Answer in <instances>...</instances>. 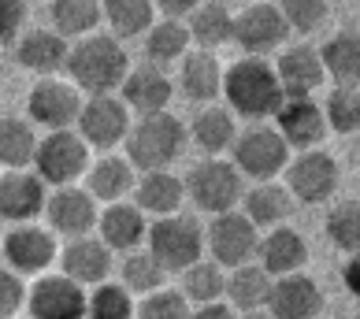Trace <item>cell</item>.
Returning <instances> with one entry per match:
<instances>
[{"instance_id":"4fadbf2b","label":"cell","mask_w":360,"mask_h":319,"mask_svg":"<svg viewBox=\"0 0 360 319\" xmlns=\"http://www.w3.org/2000/svg\"><path fill=\"white\" fill-rule=\"evenodd\" d=\"M30 119L41 123L49 134L52 130H71L78 123V112H82V93H78L71 82H60V78H41L30 89Z\"/></svg>"},{"instance_id":"8992f818","label":"cell","mask_w":360,"mask_h":319,"mask_svg":"<svg viewBox=\"0 0 360 319\" xmlns=\"http://www.w3.org/2000/svg\"><path fill=\"white\" fill-rule=\"evenodd\" d=\"M89 171V145L75 134V130H52L37 141L34 149V175L63 190L75 185Z\"/></svg>"},{"instance_id":"e575fe53","label":"cell","mask_w":360,"mask_h":319,"mask_svg":"<svg viewBox=\"0 0 360 319\" xmlns=\"http://www.w3.org/2000/svg\"><path fill=\"white\" fill-rule=\"evenodd\" d=\"M49 15L56 22V34L68 41V37H89L93 26L104 19V11L93 0H56L49 8Z\"/></svg>"},{"instance_id":"7c38bea8","label":"cell","mask_w":360,"mask_h":319,"mask_svg":"<svg viewBox=\"0 0 360 319\" xmlns=\"http://www.w3.org/2000/svg\"><path fill=\"white\" fill-rule=\"evenodd\" d=\"M30 319H86V289L68 275H41L26 289Z\"/></svg>"},{"instance_id":"9a60e30c","label":"cell","mask_w":360,"mask_h":319,"mask_svg":"<svg viewBox=\"0 0 360 319\" xmlns=\"http://www.w3.org/2000/svg\"><path fill=\"white\" fill-rule=\"evenodd\" d=\"M264 312L271 319H316L323 312V289L304 271L271 278V294H268Z\"/></svg>"},{"instance_id":"c3c4849f","label":"cell","mask_w":360,"mask_h":319,"mask_svg":"<svg viewBox=\"0 0 360 319\" xmlns=\"http://www.w3.org/2000/svg\"><path fill=\"white\" fill-rule=\"evenodd\" d=\"M356 271H360V263H356V256H353V260L342 268V282H345V289H353V294H356Z\"/></svg>"},{"instance_id":"836d02e7","label":"cell","mask_w":360,"mask_h":319,"mask_svg":"<svg viewBox=\"0 0 360 319\" xmlns=\"http://www.w3.org/2000/svg\"><path fill=\"white\" fill-rule=\"evenodd\" d=\"M34 126L22 123V119H0V164L8 171H26L34 164Z\"/></svg>"},{"instance_id":"ab89813d","label":"cell","mask_w":360,"mask_h":319,"mask_svg":"<svg viewBox=\"0 0 360 319\" xmlns=\"http://www.w3.org/2000/svg\"><path fill=\"white\" fill-rule=\"evenodd\" d=\"M86 319H134V297L119 282H101L86 294Z\"/></svg>"},{"instance_id":"f546056e","label":"cell","mask_w":360,"mask_h":319,"mask_svg":"<svg viewBox=\"0 0 360 319\" xmlns=\"http://www.w3.org/2000/svg\"><path fill=\"white\" fill-rule=\"evenodd\" d=\"M186 138H190L201 152L219 156L234 145L238 130H234V115L226 108H201L193 115V123L186 126Z\"/></svg>"},{"instance_id":"3957f363","label":"cell","mask_w":360,"mask_h":319,"mask_svg":"<svg viewBox=\"0 0 360 319\" xmlns=\"http://www.w3.org/2000/svg\"><path fill=\"white\" fill-rule=\"evenodd\" d=\"M186 123L175 119L171 112L160 115H141L138 123H130L127 134V160L130 167L149 175V171H171L175 160L186 149Z\"/></svg>"},{"instance_id":"9c48e42d","label":"cell","mask_w":360,"mask_h":319,"mask_svg":"<svg viewBox=\"0 0 360 319\" xmlns=\"http://www.w3.org/2000/svg\"><path fill=\"white\" fill-rule=\"evenodd\" d=\"M205 245L212 252V263H219L223 271L252 263L260 245V230L242 216V211H223V216H212L208 230H205Z\"/></svg>"},{"instance_id":"44dd1931","label":"cell","mask_w":360,"mask_h":319,"mask_svg":"<svg viewBox=\"0 0 360 319\" xmlns=\"http://www.w3.org/2000/svg\"><path fill=\"white\" fill-rule=\"evenodd\" d=\"M257 256H260V271L268 278L297 275V271H304V263H309V242H304V234L293 230V227H275L260 237Z\"/></svg>"},{"instance_id":"52a82bcc","label":"cell","mask_w":360,"mask_h":319,"mask_svg":"<svg viewBox=\"0 0 360 319\" xmlns=\"http://www.w3.org/2000/svg\"><path fill=\"white\" fill-rule=\"evenodd\" d=\"M231 164L242 178L252 182H271L275 175H283L290 164V149L286 141L278 138L275 126H249L234 138L231 145Z\"/></svg>"},{"instance_id":"7bdbcfd3","label":"cell","mask_w":360,"mask_h":319,"mask_svg":"<svg viewBox=\"0 0 360 319\" xmlns=\"http://www.w3.org/2000/svg\"><path fill=\"white\" fill-rule=\"evenodd\" d=\"M190 312L193 304L175 289H156V294L141 297V304H134V319H190Z\"/></svg>"},{"instance_id":"1f68e13d","label":"cell","mask_w":360,"mask_h":319,"mask_svg":"<svg viewBox=\"0 0 360 319\" xmlns=\"http://www.w3.org/2000/svg\"><path fill=\"white\" fill-rule=\"evenodd\" d=\"M319 52V67L323 74L335 78V86H356V74H360V41L353 30H338Z\"/></svg>"},{"instance_id":"e0dca14e","label":"cell","mask_w":360,"mask_h":319,"mask_svg":"<svg viewBox=\"0 0 360 319\" xmlns=\"http://www.w3.org/2000/svg\"><path fill=\"white\" fill-rule=\"evenodd\" d=\"M4 260L11 263V271L22 275H41L52 268L56 260V242H52V230L34 227V223H19L11 227L4 237Z\"/></svg>"},{"instance_id":"6da1fadb","label":"cell","mask_w":360,"mask_h":319,"mask_svg":"<svg viewBox=\"0 0 360 319\" xmlns=\"http://www.w3.org/2000/svg\"><path fill=\"white\" fill-rule=\"evenodd\" d=\"M71 71V86L89 97H112L123 86V78L130 71L127 48L115 41L112 34H89L82 41H75L68 48V63Z\"/></svg>"},{"instance_id":"60d3db41","label":"cell","mask_w":360,"mask_h":319,"mask_svg":"<svg viewBox=\"0 0 360 319\" xmlns=\"http://www.w3.org/2000/svg\"><path fill=\"white\" fill-rule=\"evenodd\" d=\"M327 237L342 252L356 256V245H360V204L356 201H342L327 211Z\"/></svg>"},{"instance_id":"d6986e66","label":"cell","mask_w":360,"mask_h":319,"mask_svg":"<svg viewBox=\"0 0 360 319\" xmlns=\"http://www.w3.org/2000/svg\"><path fill=\"white\" fill-rule=\"evenodd\" d=\"M45 182L34 171H4L0 175V219L19 223H34L45 211Z\"/></svg>"},{"instance_id":"7402d4cb","label":"cell","mask_w":360,"mask_h":319,"mask_svg":"<svg viewBox=\"0 0 360 319\" xmlns=\"http://www.w3.org/2000/svg\"><path fill=\"white\" fill-rule=\"evenodd\" d=\"M60 275H68L78 286H101L112 275V249L101 237H75L60 256Z\"/></svg>"},{"instance_id":"5b68a950","label":"cell","mask_w":360,"mask_h":319,"mask_svg":"<svg viewBox=\"0 0 360 319\" xmlns=\"http://www.w3.org/2000/svg\"><path fill=\"white\" fill-rule=\"evenodd\" d=\"M182 185H186V197H190L201 211H212V216L238 211L242 193H245L242 175H238L234 164L223 156H205L201 164H193V171L182 178Z\"/></svg>"},{"instance_id":"f6af8a7d","label":"cell","mask_w":360,"mask_h":319,"mask_svg":"<svg viewBox=\"0 0 360 319\" xmlns=\"http://www.w3.org/2000/svg\"><path fill=\"white\" fill-rule=\"evenodd\" d=\"M26 22V4L19 0H0V45H11L22 34Z\"/></svg>"},{"instance_id":"2e32d148","label":"cell","mask_w":360,"mask_h":319,"mask_svg":"<svg viewBox=\"0 0 360 319\" xmlns=\"http://www.w3.org/2000/svg\"><path fill=\"white\" fill-rule=\"evenodd\" d=\"M41 216L49 219V227L63 234V237H86L93 227H97V216H101V208L97 201L82 190V185H63V190H56L45 201V211Z\"/></svg>"},{"instance_id":"ffe728a7","label":"cell","mask_w":360,"mask_h":319,"mask_svg":"<svg viewBox=\"0 0 360 319\" xmlns=\"http://www.w3.org/2000/svg\"><path fill=\"white\" fill-rule=\"evenodd\" d=\"M271 67H275V78H278V86H283L286 100L316 97V89L323 86L319 52L312 45H290V48H283V56H278Z\"/></svg>"},{"instance_id":"30bf717a","label":"cell","mask_w":360,"mask_h":319,"mask_svg":"<svg viewBox=\"0 0 360 319\" xmlns=\"http://www.w3.org/2000/svg\"><path fill=\"white\" fill-rule=\"evenodd\" d=\"M130 112H127V104L115 97H89L82 100V112H78V130L75 134L82 138L89 149H115L119 141H127L130 134Z\"/></svg>"},{"instance_id":"d590c367","label":"cell","mask_w":360,"mask_h":319,"mask_svg":"<svg viewBox=\"0 0 360 319\" xmlns=\"http://www.w3.org/2000/svg\"><path fill=\"white\" fill-rule=\"evenodd\" d=\"M101 11L115 37H141L156 22V4H149V0H112Z\"/></svg>"},{"instance_id":"d4e9b609","label":"cell","mask_w":360,"mask_h":319,"mask_svg":"<svg viewBox=\"0 0 360 319\" xmlns=\"http://www.w3.org/2000/svg\"><path fill=\"white\" fill-rule=\"evenodd\" d=\"M134 182H138V175L127 156H101L86 171V193L104 204H119L127 193H134Z\"/></svg>"},{"instance_id":"4316f807","label":"cell","mask_w":360,"mask_h":319,"mask_svg":"<svg viewBox=\"0 0 360 319\" xmlns=\"http://www.w3.org/2000/svg\"><path fill=\"white\" fill-rule=\"evenodd\" d=\"M179 89L197 104L216 100L219 89H223V67H219L216 52H201V48L186 52L182 67H179Z\"/></svg>"},{"instance_id":"4dcf8cb0","label":"cell","mask_w":360,"mask_h":319,"mask_svg":"<svg viewBox=\"0 0 360 319\" xmlns=\"http://www.w3.org/2000/svg\"><path fill=\"white\" fill-rule=\"evenodd\" d=\"M186 30H190V41H197L201 52H216L234 37V15L226 4H197L193 15L186 19Z\"/></svg>"},{"instance_id":"484cf974","label":"cell","mask_w":360,"mask_h":319,"mask_svg":"<svg viewBox=\"0 0 360 319\" xmlns=\"http://www.w3.org/2000/svg\"><path fill=\"white\" fill-rule=\"evenodd\" d=\"M293 211V197L278 182H257L252 190L242 193V216L257 230H275L286 227V216Z\"/></svg>"},{"instance_id":"ac0fdd59","label":"cell","mask_w":360,"mask_h":319,"mask_svg":"<svg viewBox=\"0 0 360 319\" xmlns=\"http://www.w3.org/2000/svg\"><path fill=\"white\" fill-rule=\"evenodd\" d=\"M119 93H123L119 100L127 104V112H138V119H141V115L167 112L171 97H175V82H171L160 67H153V63H141V67L127 71Z\"/></svg>"},{"instance_id":"5bb4252c","label":"cell","mask_w":360,"mask_h":319,"mask_svg":"<svg viewBox=\"0 0 360 319\" xmlns=\"http://www.w3.org/2000/svg\"><path fill=\"white\" fill-rule=\"evenodd\" d=\"M275 130L286 141V149L309 152L319 149L327 138V123H323V108L316 97H297V100H283V108L275 112Z\"/></svg>"},{"instance_id":"bcb514c9","label":"cell","mask_w":360,"mask_h":319,"mask_svg":"<svg viewBox=\"0 0 360 319\" xmlns=\"http://www.w3.org/2000/svg\"><path fill=\"white\" fill-rule=\"evenodd\" d=\"M193 8H197V0H164V4H160V15L171 19V22H186L193 15Z\"/></svg>"},{"instance_id":"7dc6e473","label":"cell","mask_w":360,"mask_h":319,"mask_svg":"<svg viewBox=\"0 0 360 319\" xmlns=\"http://www.w3.org/2000/svg\"><path fill=\"white\" fill-rule=\"evenodd\" d=\"M190 319H238V315H234L231 304L216 301V304H197V308L190 312Z\"/></svg>"},{"instance_id":"ba28073f","label":"cell","mask_w":360,"mask_h":319,"mask_svg":"<svg viewBox=\"0 0 360 319\" xmlns=\"http://www.w3.org/2000/svg\"><path fill=\"white\" fill-rule=\"evenodd\" d=\"M283 175H286L283 190L293 197V201H301V204H323L338 190L342 167H338V160L330 156V152L309 149V152L290 156V164H286Z\"/></svg>"},{"instance_id":"f35d334b","label":"cell","mask_w":360,"mask_h":319,"mask_svg":"<svg viewBox=\"0 0 360 319\" xmlns=\"http://www.w3.org/2000/svg\"><path fill=\"white\" fill-rule=\"evenodd\" d=\"M319 108H323L327 130L356 134V126H360V93H356V86H335Z\"/></svg>"},{"instance_id":"cb8c5ba5","label":"cell","mask_w":360,"mask_h":319,"mask_svg":"<svg viewBox=\"0 0 360 319\" xmlns=\"http://www.w3.org/2000/svg\"><path fill=\"white\" fill-rule=\"evenodd\" d=\"M97 230H101V242L108 245L112 252H134L145 242L149 223H145V216L134 204L119 201V204H108L97 216Z\"/></svg>"},{"instance_id":"8d00e7d4","label":"cell","mask_w":360,"mask_h":319,"mask_svg":"<svg viewBox=\"0 0 360 319\" xmlns=\"http://www.w3.org/2000/svg\"><path fill=\"white\" fill-rule=\"evenodd\" d=\"M119 275H123V286L130 297H149V294H156V289H164V282H167V271L160 268V263L149 256L145 249H134L130 256L123 260V268H119Z\"/></svg>"},{"instance_id":"681fc988","label":"cell","mask_w":360,"mask_h":319,"mask_svg":"<svg viewBox=\"0 0 360 319\" xmlns=\"http://www.w3.org/2000/svg\"><path fill=\"white\" fill-rule=\"evenodd\" d=\"M238 319H271V315H268V312L260 308V312H245V315H238Z\"/></svg>"},{"instance_id":"83f0119b","label":"cell","mask_w":360,"mask_h":319,"mask_svg":"<svg viewBox=\"0 0 360 319\" xmlns=\"http://www.w3.org/2000/svg\"><path fill=\"white\" fill-rule=\"evenodd\" d=\"M268 294H271V278L260 271V263H242V268H231V275H226L223 304H231L234 315H245V312H260L268 304Z\"/></svg>"},{"instance_id":"ee69618b","label":"cell","mask_w":360,"mask_h":319,"mask_svg":"<svg viewBox=\"0 0 360 319\" xmlns=\"http://www.w3.org/2000/svg\"><path fill=\"white\" fill-rule=\"evenodd\" d=\"M26 304V282L15 271H0V319H11Z\"/></svg>"},{"instance_id":"8fae6325","label":"cell","mask_w":360,"mask_h":319,"mask_svg":"<svg viewBox=\"0 0 360 319\" xmlns=\"http://www.w3.org/2000/svg\"><path fill=\"white\" fill-rule=\"evenodd\" d=\"M286 37H290V30H286V19H283V11H278V4H249L234 15V37L231 41L242 45L245 56L264 60L268 52H275L283 45Z\"/></svg>"},{"instance_id":"74e56055","label":"cell","mask_w":360,"mask_h":319,"mask_svg":"<svg viewBox=\"0 0 360 319\" xmlns=\"http://www.w3.org/2000/svg\"><path fill=\"white\" fill-rule=\"evenodd\" d=\"M223 286H226V271L212 260H197L193 268L182 271V297L193 301V304L223 301Z\"/></svg>"},{"instance_id":"7a4b0ae2","label":"cell","mask_w":360,"mask_h":319,"mask_svg":"<svg viewBox=\"0 0 360 319\" xmlns=\"http://www.w3.org/2000/svg\"><path fill=\"white\" fill-rule=\"evenodd\" d=\"M219 97H226L234 115H245V119H275V112L286 100L283 86L275 78V67L257 56H242L223 71Z\"/></svg>"},{"instance_id":"b9f144b4","label":"cell","mask_w":360,"mask_h":319,"mask_svg":"<svg viewBox=\"0 0 360 319\" xmlns=\"http://www.w3.org/2000/svg\"><path fill=\"white\" fill-rule=\"evenodd\" d=\"M278 11H283L290 34H316L330 19V8L323 0H286V4H278Z\"/></svg>"},{"instance_id":"d6a6232c","label":"cell","mask_w":360,"mask_h":319,"mask_svg":"<svg viewBox=\"0 0 360 319\" xmlns=\"http://www.w3.org/2000/svg\"><path fill=\"white\" fill-rule=\"evenodd\" d=\"M190 52V30L186 22H171V19H160L149 26L145 34V56H149L153 67L164 71V63H175Z\"/></svg>"},{"instance_id":"f907efd6","label":"cell","mask_w":360,"mask_h":319,"mask_svg":"<svg viewBox=\"0 0 360 319\" xmlns=\"http://www.w3.org/2000/svg\"><path fill=\"white\" fill-rule=\"evenodd\" d=\"M0 78H4V67H0Z\"/></svg>"},{"instance_id":"f1b7e54d","label":"cell","mask_w":360,"mask_h":319,"mask_svg":"<svg viewBox=\"0 0 360 319\" xmlns=\"http://www.w3.org/2000/svg\"><path fill=\"white\" fill-rule=\"evenodd\" d=\"M68 41L52 30H30L19 37L15 45V56L22 63V71H34V74H56L63 63H68Z\"/></svg>"},{"instance_id":"277c9868","label":"cell","mask_w":360,"mask_h":319,"mask_svg":"<svg viewBox=\"0 0 360 319\" xmlns=\"http://www.w3.org/2000/svg\"><path fill=\"white\" fill-rule=\"evenodd\" d=\"M145 252L171 271H186L193 268L197 260H205V227L186 211H175V216L153 219L149 230H145Z\"/></svg>"},{"instance_id":"603a6c76","label":"cell","mask_w":360,"mask_h":319,"mask_svg":"<svg viewBox=\"0 0 360 319\" xmlns=\"http://www.w3.org/2000/svg\"><path fill=\"white\" fill-rule=\"evenodd\" d=\"M134 197H138V211L141 216H175L186 201V185L175 171H149V175H141L134 182Z\"/></svg>"}]
</instances>
